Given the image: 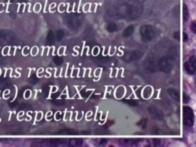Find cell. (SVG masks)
Wrapping results in <instances>:
<instances>
[{"mask_svg":"<svg viewBox=\"0 0 196 147\" xmlns=\"http://www.w3.org/2000/svg\"><path fill=\"white\" fill-rule=\"evenodd\" d=\"M184 116H183V120H184L185 125L188 127H191L193 124V116H190V113L191 112V110L189 107H184Z\"/></svg>","mask_w":196,"mask_h":147,"instance_id":"obj_1","label":"cell"},{"mask_svg":"<svg viewBox=\"0 0 196 147\" xmlns=\"http://www.w3.org/2000/svg\"><path fill=\"white\" fill-rule=\"evenodd\" d=\"M185 70L188 73L192 74L194 71V69H195V57H191L189 59V61L185 64Z\"/></svg>","mask_w":196,"mask_h":147,"instance_id":"obj_2","label":"cell"},{"mask_svg":"<svg viewBox=\"0 0 196 147\" xmlns=\"http://www.w3.org/2000/svg\"><path fill=\"white\" fill-rule=\"evenodd\" d=\"M183 16H184L185 20H187L188 16V9L185 5H184V7H183Z\"/></svg>","mask_w":196,"mask_h":147,"instance_id":"obj_3","label":"cell"},{"mask_svg":"<svg viewBox=\"0 0 196 147\" xmlns=\"http://www.w3.org/2000/svg\"><path fill=\"white\" fill-rule=\"evenodd\" d=\"M195 26H196V25H195V22H193L192 24H191V29H192L193 32H195V31H196Z\"/></svg>","mask_w":196,"mask_h":147,"instance_id":"obj_4","label":"cell"}]
</instances>
